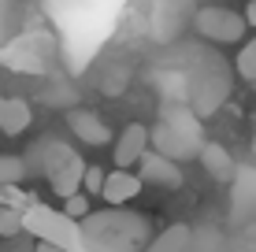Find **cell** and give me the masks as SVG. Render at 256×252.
Returning a JSON list of instances; mask_svg holds the SVG:
<instances>
[{
  "label": "cell",
  "mask_w": 256,
  "mask_h": 252,
  "mask_svg": "<svg viewBox=\"0 0 256 252\" xmlns=\"http://www.w3.org/2000/svg\"><path fill=\"white\" fill-rule=\"evenodd\" d=\"M82 241L93 252H145V245L152 241V227L138 212L104 208L82 219Z\"/></svg>",
  "instance_id": "6da1fadb"
},
{
  "label": "cell",
  "mask_w": 256,
  "mask_h": 252,
  "mask_svg": "<svg viewBox=\"0 0 256 252\" xmlns=\"http://www.w3.org/2000/svg\"><path fill=\"white\" fill-rule=\"evenodd\" d=\"M148 145H152V152H160L174 163L197 160L204 149V126L186 104H167L160 123L148 130Z\"/></svg>",
  "instance_id": "7a4b0ae2"
},
{
  "label": "cell",
  "mask_w": 256,
  "mask_h": 252,
  "mask_svg": "<svg viewBox=\"0 0 256 252\" xmlns=\"http://www.w3.org/2000/svg\"><path fill=\"white\" fill-rule=\"evenodd\" d=\"M178 74L186 82V104L197 119L216 115L230 97V71H226V63L219 56H200L193 67H186Z\"/></svg>",
  "instance_id": "3957f363"
},
{
  "label": "cell",
  "mask_w": 256,
  "mask_h": 252,
  "mask_svg": "<svg viewBox=\"0 0 256 252\" xmlns=\"http://www.w3.org/2000/svg\"><path fill=\"white\" fill-rule=\"evenodd\" d=\"M193 26H197V33L212 45H238V41L245 37V30H249V22H245V15L230 11V7H200L197 15H193Z\"/></svg>",
  "instance_id": "277c9868"
},
{
  "label": "cell",
  "mask_w": 256,
  "mask_h": 252,
  "mask_svg": "<svg viewBox=\"0 0 256 252\" xmlns=\"http://www.w3.org/2000/svg\"><path fill=\"white\" fill-rule=\"evenodd\" d=\"M67 130H70L74 141L86 145V149H108V145L116 141V137H112V126L90 108H70L67 111Z\"/></svg>",
  "instance_id": "5b68a950"
},
{
  "label": "cell",
  "mask_w": 256,
  "mask_h": 252,
  "mask_svg": "<svg viewBox=\"0 0 256 252\" xmlns=\"http://www.w3.org/2000/svg\"><path fill=\"white\" fill-rule=\"evenodd\" d=\"M138 171H141V186H160V189H178L186 175H182V167L174 160H167L160 152H145L138 160Z\"/></svg>",
  "instance_id": "8992f818"
},
{
  "label": "cell",
  "mask_w": 256,
  "mask_h": 252,
  "mask_svg": "<svg viewBox=\"0 0 256 252\" xmlns=\"http://www.w3.org/2000/svg\"><path fill=\"white\" fill-rule=\"evenodd\" d=\"M152 145H148V126H141V123H130V126H122V134L112 141V156H116V167H138V160L145 156Z\"/></svg>",
  "instance_id": "52a82bcc"
},
{
  "label": "cell",
  "mask_w": 256,
  "mask_h": 252,
  "mask_svg": "<svg viewBox=\"0 0 256 252\" xmlns=\"http://www.w3.org/2000/svg\"><path fill=\"white\" fill-rule=\"evenodd\" d=\"M141 193V178L134 175V171H108L104 175V189H100V197L108 201V208H122L126 201H134V197Z\"/></svg>",
  "instance_id": "ba28073f"
},
{
  "label": "cell",
  "mask_w": 256,
  "mask_h": 252,
  "mask_svg": "<svg viewBox=\"0 0 256 252\" xmlns=\"http://www.w3.org/2000/svg\"><path fill=\"white\" fill-rule=\"evenodd\" d=\"M34 123V108L22 97H0V134L19 137Z\"/></svg>",
  "instance_id": "9c48e42d"
},
{
  "label": "cell",
  "mask_w": 256,
  "mask_h": 252,
  "mask_svg": "<svg viewBox=\"0 0 256 252\" xmlns=\"http://www.w3.org/2000/svg\"><path fill=\"white\" fill-rule=\"evenodd\" d=\"M197 160H200V167H204L216 182H234V175H238L230 149H226V145H219V141H204V149H200Z\"/></svg>",
  "instance_id": "30bf717a"
},
{
  "label": "cell",
  "mask_w": 256,
  "mask_h": 252,
  "mask_svg": "<svg viewBox=\"0 0 256 252\" xmlns=\"http://www.w3.org/2000/svg\"><path fill=\"white\" fill-rule=\"evenodd\" d=\"M190 238H193V227H186V223H171L160 238L148 241L145 252H190Z\"/></svg>",
  "instance_id": "8fae6325"
},
{
  "label": "cell",
  "mask_w": 256,
  "mask_h": 252,
  "mask_svg": "<svg viewBox=\"0 0 256 252\" xmlns=\"http://www.w3.org/2000/svg\"><path fill=\"white\" fill-rule=\"evenodd\" d=\"M190 252H234V245H230V238H226L223 230L200 227V230H193V238H190Z\"/></svg>",
  "instance_id": "7c38bea8"
},
{
  "label": "cell",
  "mask_w": 256,
  "mask_h": 252,
  "mask_svg": "<svg viewBox=\"0 0 256 252\" xmlns=\"http://www.w3.org/2000/svg\"><path fill=\"white\" fill-rule=\"evenodd\" d=\"M26 175H30V167H26L22 156H8V152H0V189H4V186H19Z\"/></svg>",
  "instance_id": "4fadbf2b"
},
{
  "label": "cell",
  "mask_w": 256,
  "mask_h": 252,
  "mask_svg": "<svg viewBox=\"0 0 256 252\" xmlns=\"http://www.w3.org/2000/svg\"><path fill=\"white\" fill-rule=\"evenodd\" d=\"M234 67H238V74H242V82L256 89V37L242 45V52H238V59H234Z\"/></svg>",
  "instance_id": "5bb4252c"
},
{
  "label": "cell",
  "mask_w": 256,
  "mask_h": 252,
  "mask_svg": "<svg viewBox=\"0 0 256 252\" xmlns=\"http://www.w3.org/2000/svg\"><path fill=\"white\" fill-rule=\"evenodd\" d=\"M26 230V215L15 208H0V238H19Z\"/></svg>",
  "instance_id": "9a60e30c"
},
{
  "label": "cell",
  "mask_w": 256,
  "mask_h": 252,
  "mask_svg": "<svg viewBox=\"0 0 256 252\" xmlns=\"http://www.w3.org/2000/svg\"><path fill=\"white\" fill-rule=\"evenodd\" d=\"M64 215L82 223L86 215H90V197H86L82 189H78V193H70V197H64Z\"/></svg>",
  "instance_id": "2e32d148"
},
{
  "label": "cell",
  "mask_w": 256,
  "mask_h": 252,
  "mask_svg": "<svg viewBox=\"0 0 256 252\" xmlns=\"http://www.w3.org/2000/svg\"><path fill=\"white\" fill-rule=\"evenodd\" d=\"M104 175H108V171H100V167H93V163H86L82 193H86V197H100V189H104Z\"/></svg>",
  "instance_id": "e0dca14e"
},
{
  "label": "cell",
  "mask_w": 256,
  "mask_h": 252,
  "mask_svg": "<svg viewBox=\"0 0 256 252\" xmlns=\"http://www.w3.org/2000/svg\"><path fill=\"white\" fill-rule=\"evenodd\" d=\"M0 208H15V212L26 215V208H30V197L19 193V186H4V189H0Z\"/></svg>",
  "instance_id": "ac0fdd59"
},
{
  "label": "cell",
  "mask_w": 256,
  "mask_h": 252,
  "mask_svg": "<svg viewBox=\"0 0 256 252\" xmlns=\"http://www.w3.org/2000/svg\"><path fill=\"white\" fill-rule=\"evenodd\" d=\"M34 252H67V249H64V245H56V241H41V245L34 249Z\"/></svg>",
  "instance_id": "d6986e66"
},
{
  "label": "cell",
  "mask_w": 256,
  "mask_h": 252,
  "mask_svg": "<svg viewBox=\"0 0 256 252\" xmlns=\"http://www.w3.org/2000/svg\"><path fill=\"white\" fill-rule=\"evenodd\" d=\"M245 22L256 26V0H249V7H245Z\"/></svg>",
  "instance_id": "ffe728a7"
}]
</instances>
